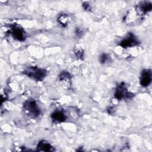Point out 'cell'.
<instances>
[{
  "label": "cell",
  "instance_id": "cell-1",
  "mask_svg": "<svg viewBox=\"0 0 152 152\" xmlns=\"http://www.w3.org/2000/svg\"><path fill=\"white\" fill-rule=\"evenodd\" d=\"M23 74L37 81H41L46 77L47 71L37 66H30L23 71Z\"/></svg>",
  "mask_w": 152,
  "mask_h": 152
},
{
  "label": "cell",
  "instance_id": "cell-2",
  "mask_svg": "<svg viewBox=\"0 0 152 152\" xmlns=\"http://www.w3.org/2000/svg\"><path fill=\"white\" fill-rule=\"evenodd\" d=\"M23 109L27 115L32 118L38 117L40 113V110L36 102L33 99L26 100L23 103Z\"/></svg>",
  "mask_w": 152,
  "mask_h": 152
},
{
  "label": "cell",
  "instance_id": "cell-3",
  "mask_svg": "<svg viewBox=\"0 0 152 152\" xmlns=\"http://www.w3.org/2000/svg\"><path fill=\"white\" fill-rule=\"evenodd\" d=\"M114 96L118 100H121L123 99H130L134 96V94L128 91L125 83H122L116 87Z\"/></svg>",
  "mask_w": 152,
  "mask_h": 152
},
{
  "label": "cell",
  "instance_id": "cell-4",
  "mask_svg": "<svg viewBox=\"0 0 152 152\" xmlns=\"http://www.w3.org/2000/svg\"><path fill=\"white\" fill-rule=\"evenodd\" d=\"M10 33L12 37L18 41H24L26 39V34L24 29L17 24H14L11 26Z\"/></svg>",
  "mask_w": 152,
  "mask_h": 152
},
{
  "label": "cell",
  "instance_id": "cell-5",
  "mask_svg": "<svg viewBox=\"0 0 152 152\" xmlns=\"http://www.w3.org/2000/svg\"><path fill=\"white\" fill-rule=\"evenodd\" d=\"M138 44L139 41L137 37L132 33H129L124 39L121 41L119 45L123 48H128L137 46Z\"/></svg>",
  "mask_w": 152,
  "mask_h": 152
},
{
  "label": "cell",
  "instance_id": "cell-6",
  "mask_svg": "<svg viewBox=\"0 0 152 152\" xmlns=\"http://www.w3.org/2000/svg\"><path fill=\"white\" fill-rule=\"evenodd\" d=\"M152 80V73L151 71L149 69H144L141 74L140 83L142 87L148 86Z\"/></svg>",
  "mask_w": 152,
  "mask_h": 152
},
{
  "label": "cell",
  "instance_id": "cell-7",
  "mask_svg": "<svg viewBox=\"0 0 152 152\" xmlns=\"http://www.w3.org/2000/svg\"><path fill=\"white\" fill-rule=\"evenodd\" d=\"M51 119L55 122H63L66 119V115L62 109H56L51 114Z\"/></svg>",
  "mask_w": 152,
  "mask_h": 152
},
{
  "label": "cell",
  "instance_id": "cell-8",
  "mask_svg": "<svg viewBox=\"0 0 152 152\" xmlns=\"http://www.w3.org/2000/svg\"><path fill=\"white\" fill-rule=\"evenodd\" d=\"M152 9L151 3L149 1H142L137 6V10L140 14H145Z\"/></svg>",
  "mask_w": 152,
  "mask_h": 152
},
{
  "label": "cell",
  "instance_id": "cell-9",
  "mask_svg": "<svg viewBox=\"0 0 152 152\" xmlns=\"http://www.w3.org/2000/svg\"><path fill=\"white\" fill-rule=\"evenodd\" d=\"M58 78H59V80L64 86H65L67 88L68 87H69L71 77L68 72H67L66 71H64L61 72L58 76Z\"/></svg>",
  "mask_w": 152,
  "mask_h": 152
},
{
  "label": "cell",
  "instance_id": "cell-10",
  "mask_svg": "<svg viewBox=\"0 0 152 152\" xmlns=\"http://www.w3.org/2000/svg\"><path fill=\"white\" fill-rule=\"evenodd\" d=\"M37 148L38 151H52L54 150L53 146L50 143L44 140L40 141L38 143Z\"/></svg>",
  "mask_w": 152,
  "mask_h": 152
},
{
  "label": "cell",
  "instance_id": "cell-11",
  "mask_svg": "<svg viewBox=\"0 0 152 152\" xmlns=\"http://www.w3.org/2000/svg\"><path fill=\"white\" fill-rule=\"evenodd\" d=\"M68 17L66 14H61L58 18V21L64 27L66 26L68 24Z\"/></svg>",
  "mask_w": 152,
  "mask_h": 152
},
{
  "label": "cell",
  "instance_id": "cell-12",
  "mask_svg": "<svg viewBox=\"0 0 152 152\" xmlns=\"http://www.w3.org/2000/svg\"><path fill=\"white\" fill-rule=\"evenodd\" d=\"M110 59V56L106 53H102L99 56V61L102 64H106L108 62Z\"/></svg>",
  "mask_w": 152,
  "mask_h": 152
},
{
  "label": "cell",
  "instance_id": "cell-13",
  "mask_svg": "<svg viewBox=\"0 0 152 152\" xmlns=\"http://www.w3.org/2000/svg\"><path fill=\"white\" fill-rule=\"evenodd\" d=\"M75 55L79 59H82L83 58V51L81 49H78L75 52Z\"/></svg>",
  "mask_w": 152,
  "mask_h": 152
},
{
  "label": "cell",
  "instance_id": "cell-14",
  "mask_svg": "<svg viewBox=\"0 0 152 152\" xmlns=\"http://www.w3.org/2000/svg\"><path fill=\"white\" fill-rule=\"evenodd\" d=\"M83 8H84V9L85 10H89V9H90V5H89L88 4H87V2H85V3H84V4H83Z\"/></svg>",
  "mask_w": 152,
  "mask_h": 152
},
{
  "label": "cell",
  "instance_id": "cell-15",
  "mask_svg": "<svg viewBox=\"0 0 152 152\" xmlns=\"http://www.w3.org/2000/svg\"><path fill=\"white\" fill-rule=\"evenodd\" d=\"M82 33H83V32H82V31L80 30V29H79V28H77L76 30H75V34L77 35V36H81V34H82Z\"/></svg>",
  "mask_w": 152,
  "mask_h": 152
}]
</instances>
